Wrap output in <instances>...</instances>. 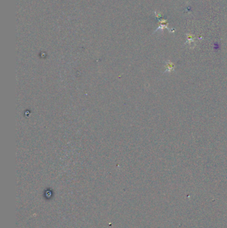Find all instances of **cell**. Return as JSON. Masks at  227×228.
<instances>
[{
    "label": "cell",
    "mask_w": 227,
    "mask_h": 228,
    "mask_svg": "<svg viewBox=\"0 0 227 228\" xmlns=\"http://www.w3.org/2000/svg\"><path fill=\"white\" fill-rule=\"evenodd\" d=\"M166 70H165V72H171L172 70H174V65H173L172 63L170 62V61H167L166 62Z\"/></svg>",
    "instance_id": "cell-1"
}]
</instances>
